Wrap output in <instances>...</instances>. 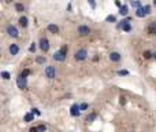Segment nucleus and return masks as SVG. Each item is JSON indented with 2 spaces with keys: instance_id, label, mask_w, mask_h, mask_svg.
I'll list each match as a JSON object with an SVG mask.
<instances>
[{
  "instance_id": "nucleus-1",
  "label": "nucleus",
  "mask_w": 156,
  "mask_h": 132,
  "mask_svg": "<svg viewBox=\"0 0 156 132\" xmlns=\"http://www.w3.org/2000/svg\"><path fill=\"white\" fill-rule=\"evenodd\" d=\"M86 56H88V52H86V50L81 48V50H78V51L75 52V55H74V58H75L77 61H85V59H86Z\"/></svg>"
},
{
  "instance_id": "nucleus-2",
  "label": "nucleus",
  "mask_w": 156,
  "mask_h": 132,
  "mask_svg": "<svg viewBox=\"0 0 156 132\" xmlns=\"http://www.w3.org/2000/svg\"><path fill=\"white\" fill-rule=\"evenodd\" d=\"M45 77H48V79H55L56 77V69L53 66H47L45 67Z\"/></svg>"
},
{
  "instance_id": "nucleus-3",
  "label": "nucleus",
  "mask_w": 156,
  "mask_h": 132,
  "mask_svg": "<svg viewBox=\"0 0 156 132\" xmlns=\"http://www.w3.org/2000/svg\"><path fill=\"white\" fill-rule=\"evenodd\" d=\"M17 84H18V88H21V90H25V88L28 87V81H26V77H23V76H18V79H17Z\"/></svg>"
},
{
  "instance_id": "nucleus-4",
  "label": "nucleus",
  "mask_w": 156,
  "mask_h": 132,
  "mask_svg": "<svg viewBox=\"0 0 156 132\" xmlns=\"http://www.w3.org/2000/svg\"><path fill=\"white\" fill-rule=\"evenodd\" d=\"M66 52H63L62 50H59V51H56L55 54H53V59L55 61H58V62H63L64 59H66Z\"/></svg>"
},
{
  "instance_id": "nucleus-5",
  "label": "nucleus",
  "mask_w": 156,
  "mask_h": 132,
  "mask_svg": "<svg viewBox=\"0 0 156 132\" xmlns=\"http://www.w3.org/2000/svg\"><path fill=\"white\" fill-rule=\"evenodd\" d=\"M40 48H41V51H44V52H47L49 50V41L45 37H42L41 40H40Z\"/></svg>"
},
{
  "instance_id": "nucleus-6",
  "label": "nucleus",
  "mask_w": 156,
  "mask_h": 132,
  "mask_svg": "<svg viewBox=\"0 0 156 132\" xmlns=\"http://www.w3.org/2000/svg\"><path fill=\"white\" fill-rule=\"evenodd\" d=\"M80 110H81L80 105L74 103L73 106H71V109H70V113H71V116H73V117H78V116H80V113H81Z\"/></svg>"
},
{
  "instance_id": "nucleus-7",
  "label": "nucleus",
  "mask_w": 156,
  "mask_h": 132,
  "mask_svg": "<svg viewBox=\"0 0 156 132\" xmlns=\"http://www.w3.org/2000/svg\"><path fill=\"white\" fill-rule=\"evenodd\" d=\"M78 33H80L81 36H88V35L90 33L89 26H85V25H81V26H78Z\"/></svg>"
},
{
  "instance_id": "nucleus-8",
  "label": "nucleus",
  "mask_w": 156,
  "mask_h": 132,
  "mask_svg": "<svg viewBox=\"0 0 156 132\" xmlns=\"http://www.w3.org/2000/svg\"><path fill=\"white\" fill-rule=\"evenodd\" d=\"M7 33L11 37H18V29L15 28V26H12V25H10L7 28Z\"/></svg>"
},
{
  "instance_id": "nucleus-9",
  "label": "nucleus",
  "mask_w": 156,
  "mask_h": 132,
  "mask_svg": "<svg viewBox=\"0 0 156 132\" xmlns=\"http://www.w3.org/2000/svg\"><path fill=\"white\" fill-rule=\"evenodd\" d=\"M121 54H119V52H111V54H110V61H112V62H119V61H121Z\"/></svg>"
},
{
  "instance_id": "nucleus-10",
  "label": "nucleus",
  "mask_w": 156,
  "mask_h": 132,
  "mask_svg": "<svg viewBox=\"0 0 156 132\" xmlns=\"http://www.w3.org/2000/svg\"><path fill=\"white\" fill-rule=\"evenodd\" d=\"M8 51H10L11 55H17L18 52H19V47H18L17 44H11L10 48H8Z\"/></svg>"
},
{
  "instance_id": "nucleus-11",
  "label": "nucleus",
  "mask_w": 156,
  "mask_h": 132,
  "mask_svg": "<svg viewBox=\"0 0 156 132\" xmlns=\"http://www.w3.org/2000/svg\"><path fill=\"white\" fill-rule=\"evenodd\" d=\"M135 15L138 18H144V17H146V13H145V10H144V7H140V8H137V11H135Z\"/></svg>"
},
{
  "instance_id": "nucleus-12",
  "label": "nucleus",
  "mask_w": 156,
  "mask_h": 132,
  "mask_svg": "<svg viewBox=\"0 0 156 132\" xmlns=\"http://www.w3.org/2000/svg\"><path fill=\"white\" fill-rule=\"evenodd\" d=\"M47 29H48L51 33H58V32H59V26H58V25H55V24H49Z\"/></svg>"
},
{
  "instance_id": "nucleus-13",
  "label": "nucleus",
  "mask_w": 156,
  "mask_h": 132,
  "mask_svg": "<svg viewBox=\"0 0 156 132\" xmlns=\"http://www.w3.org/2000/svg\"><path fill=\"white\" fill-rule=\"evenodd\" d=\"M148 33L149 35H156V24L152 22V24L148 26Z\"/></svg>"
},
{
  "instance_id": "nucleus-14",
  "label": "nucleus",
  "mask_w": 156,
  "mask_h": 132,
  "mask_svg": "<svg viewBox=\"0 0 156 132\" xmlns=\"http://www.w3.org/2000/svg\"><path fill=\"white\" fill-rule=\"evenodd\" d=\"M34 120V114L33 113H26L25 114V121L26 122H30V121H33Z\"/></svg>"
},
{
  "instance_id": "nucleus-15",
  "label": "nucleus",
  "mask_w": 156,
  "mask_h": 132,
  "mask_svg": "<svg viewBox=\"0 0 156 132\" xmlns=\"http://www.w3.org/2000/svg\"><path fill=\"white\" fill-rule=\"evenodd\" d=\"M19 25H21L22 28H26V26H28V18H26V17H21V18H19Z\"/></svg>"
},
{
  "instance_id": "nucleus-16",
  "label": "nucleus",
  "mask_w": 156,
  "mask_h": 132,
  "mask_svg": "<svg viewBox=\"0 0 156 132\" xmlns=\"http://www.w3.org/2000/svg\"><path fill=\"white\" fill-rule=\"evenodd\" d=\"M119 14H121V15H127V14H129L127 6H122V7L119 8Z\"/></svg>"
},
{
  "instance_id": "nucleus-17",
  "label": "nucleus",
  "mask_w": 156,
  "mask_h": 132,
  "mask_svg": "<svg viewBox=\"0 0 156 132\" xmlns=\"http://www.w3.org/2000/svg\"><path fill=\"white\" fill-rule=\"evenodd\" d=\"M15 10H17L18 13H23V10H25L23 4H22V3H17V4H15Z\"/></svg>"
},
{
  "instance_id": "nucleus-18",
  "label": "nucleus",
  "mask_w": 156,
  "mask_h": 132,
  "mask_svg": "<svg viewBox=\"0 0 156 132\" xmlns=\"http://www.w3.org/2000/svg\"><path fill=\"white\" fill-rule=\"evenodd\" d=\"M36 62H37V63H45V62H47V59H45V56H37Z\"/></svg>"
},
{
  "instance_id": "nucleus-19",
  "label": "nucleus",
  "mask_w": 156,
  "mask_h": 132,
  "mask_svg": "<svg viewBox=\"0 0 156 132\" xmlns=\"http://www.w3.org/2000/svg\"><path fill=\"white\" fill-rule=\"evenodd\" d=\"M142 55H144V58H145V59H149V58H152V56H153V54H152V52H149V51H144Z\"/></svg>"
},
{
  "instance_id": "nucleus-20",
  "label": "nucleus",
  "mask_w": 156,
  "mask_h": 132,
  "mask_svg": "<svg viewBox=\"0 0 156 132\" xmlns=\"http://www.w3.org/2000/svg\"><path fill=\"white\" fill-rule=\"evenodd\" d=\"M105 21L107 22H115L116 21V18H115V15H108V17L105 18Z\"/></svg>"
},
{
  "instance_id": "nucleus-21",
  "label": "nucleus",
  "mask_w": 156,
  "mask_h": 132,
  "mask_svg": "<svg viewBox=\"0 0 156 132\" xmlns=\"http://www.w3.org/2000/svg\"><path fill=\"white\" fill-rule=\"evenodd\" d=\"M1 77H3L4 80H8V79H10V73H8V72H1Z\"/></svg>"
},
{
  "instance_id": "nucleus-22",
  "label": "nucleus",
  "mask_w": 156,
  "mask_h": 132,
  "mask_svg": "<svg viewBox=\"0 0 156 132\" xmlns=\"http://www.w3.org/2000/svg\"><path fill=\"white\" fill-rule=\"evenodd\" d=\"M132 6H133V7L140 8V7H141V3H140L138 0H134V1H132Z\"/></svg>"
},
{
  "instance_id": "nucleus-23",
  "label": "nucleus",
  "mask_w": 156,
  "mask_h": 132,
  "mask_svg": "<svg viewBox=\"0 0 156 132\" xmlns=\"http://www.w3.org/2000/svg\"><path fill=\"white\" fill-rule=\"evenodd\" d=\"M94 118H96V114H94V113H92L90 116H88V117H86V121H93Z\"/></svg>"
},
{
  "instance_id": "nucleus-24",
  "label": "nucleus",
  "mask_w": 156,
  "mask_h": 132,
  "mask_svg": "<svg viewBox=\"0 0 156 132\" xmlns=\"http://www.w3.org/2000/svg\"><path fill=\"white\" fill-rule=\"evenodd\" d=\"M29 74H30V70H29V69H25L23 72L21 73V76H23V77H28Z\"/></svg>"
},
{
  "instance_id": "nucleus-25",
  "label": "nucleus",
  "mask_w": 156,
  "mask_h": 132,
  "mask_svg": "<svg viewBox=\"0 0 156 132\" xmlns=\"http://www.w3.org/2000/svg\"><path fill=\"white\" fill-rule=\"evenodd\" d=\"M118 74H119V76H127L129 72H127V70H119Z\"/></svg>"
},
{
  "instance_id": "nucleus-26",
  "label": "nucleus",
  "mask_w": 156,
  "mask_h": 132,
  "mask_svg": "<svg viewBox=\"0 0 156 132\" xmlns=\"http://www.w3.org/2000/svg\"><path fill=\"white\" fill-rule=\"evenodd\" d=\"M29 51H30V52H36V44H34V43H31V45L29 47Z\"/></svg>"
},
{
  "instance_id": "nucleus-27",
  "label": "nucleus",
  "mask_w": 156,
  "mask_h": 132,
  "mask_svg": "<svg viewBox=\"0 0 156 132\" xmlns=\"http://www.w3.org/2000/svg\"><path fill=\"white\" fill-rule=\"evenodd\" d=\"M80 107H81V110H86L89 106H88V103H81V105H80Z\"/></svg>"
},
{
  "instance_id": "nucleus-28",
  "label": "nucleus",
  "mask_w": 156,
  "mask_h": 132,
  "mask_svg": "<svg viewBox=\"0 0 156 132\" xmlns=\"http://www.w3.org/2000/svg\"><path fill=\"white\" fill-rule=\"evenodd\" d=\"M45 129H47V127H45L44 124H41V125H38V131H40V132H44Z\"/></svg>"
},
{
  "instance_id": "nucleus-29",
  "label": "nucleus",
  "mask_w": 156,
  "mask_h": 132,
  "mask_svg": "<svg viewBox=\"0 0 156 132\" xmlns=\"http://www.w3.org/2000/svg\"><path fill=\"white\" fill-rule=\"evenodd\" d=\"M88 3L90 4V7H92V8H96V3H94V0H88Z\"/></svg>"
},
{
  "instance_id": "nucleus-30",
  "label": "nucleus",
  "mask_w": 156,
  "mask_h": 132,
  "mask_svg": "<svg viewBox=\"0 0 156 132\" xmlns=\"http://www.w3.org/2000/svg\"><path fill=\"white\" fill-rule=\"evenodd\" d=\"M31 113H33V114H37V116H40V114H41L38 109H31Z\"/></svg>"
},
{
  "instance_id": "nucleus-31",
  "label": "nucleus",
  "mask_w": 156,
  "mask_h": 132,
  "mask_svg": "<svg viewBox=\"0 0 156 132\" xmlns=\"http://www.w3.org/2000/svg\"><path fill=\"white\" fill-rule=\"evenodd\" d=\"M29 132H40V131H38V127H31Z\"/></svg>"
},
{
  "instance_id": "nucleus-32",
  "label": "nucleus",
  "mask_w": 156,
  "mask_h": 132,
  "mask_svg": "<svg viewBox=\"0 0 156 132\" xmlns=\"http://www.w3.org/2000/svg\"><path fill=\"white\" fill-rule=\"evenodd\" d=\"M144 10H145L146 14H149V13H151V7H149V6H144Z\"/></svg>"
},
{
  "instance_id": "nucleus-33",
  "label": "nucleus",
  "mask_w": 156,
  "mask_h": 132,
  "mask_svg": "<svg viewBox=\"0 0 156 132\" xmlns=\"http://www.w3.org/2000/svg\"><path fill=\"white\" fill-rule=\"evenodd\" d=\"M115 6H116V7H119V8L122 7V4H121V1H119V0H116V1H115Z\"/></svg>"
},
{
  "instance_id": "nucleus-34",
  "label": "nucleus",
  "mask_w": 156,
  "mask_h": 132,
  "mask_svg": "<svg viewBox=\"0 0 156 132\" xmlns=\"http://www.w3.org/2000/svg\"><path fill=\"white\" fill-rule=\"evenodd\" d=\"M119 103H121V105H125V103H126L125 98H121V101H119Z\"/></svg>"
},
{
  "instance_id": "nucleus-35",
  "label": "nucleus",
  "mask_w": 156,
  "mask_h": 132,
  "mask_svg": "<svg viewBox=\"0 0 156 132\" xmlns=\"http://www.w3.org/2000/svg\"><path fill=\"white\" fill-rule=\"evenodd\" d=\"M153 58H155V59H156V51H155V52H153Z\"/></svg>"
},
{
  "instance_id": "nucleus-36",
  "label": "nucleus",
  "mask_w": 156,
  "mask_h": 132,
  "mask_svg": "<svg viewBox=\"0 0 156 132\" xmlns=\"http://www.w3.org/2000/svg\"><path fill=\"white\" fill-rule=\"evenodd\" d=\"M6 1H7V3H11V1H12V0H6Z\"/></svg>"
},
{
  "instance_id": "nucleus-37",
  "label": "nucleus",
  "mask_w": 156,
  "mask_h": 132,
  "mask_svg": "<svg viewBox=\"0 0 156 132\" xmlns=\"http://www.w3.org/2000/svg\"><path fill=\"white\" fill-rule=\"evenodd\" d=\"M153 3H155V6H156V0H153Z\"/></svg>"
},
{
  "instance_id": "nucleus-38",
  "label": "nucleus",
  "mask_w": 156,
  "mask_h": 132,
  "mask_svg": "<svg viewBox=\"0 0 156 132\" xmlns=\"http://www.w3.org/2000/svg\"><path fill=\"white\" fill-rule=\"evenodd\" d=\"M132 132H134V131H132Z\"/></svg>"
}]
</instances>
